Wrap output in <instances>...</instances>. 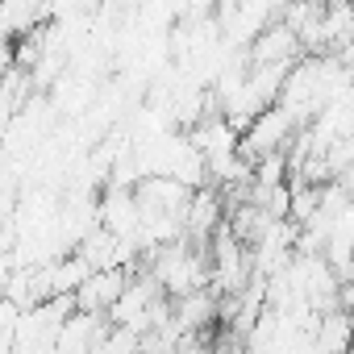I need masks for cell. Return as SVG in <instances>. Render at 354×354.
Here are the masks:
<instances>
[{"mask_svg": "<svg viewBox=\"0 0 354 354\" xmlns=\"http://www.w3.org/2000/svg\"><path fill=\"white\" fill-rule=\"evenodd\" d=\"M150 279L158 283L162 296L175 300V296H188V292H196V288L209 283V263H205V254H201L196 246H188V242L180 238V242H167V246L154 250V259H150Z\"/></svg>", "mask_w": 354, "mask_h": 354, "instance_id": "6da1fadb", "label": "cell"}, {"mask_svg": "<svg viewBox=\"0 0 354 354\" xmlns=\"http://www.w3.org/2000/svg\"><path fill=\"white\" fill-rule=\"evenodd\" d=\"M292 129H296V121H292L279 104H267V109H259V113L242 125V133H238V154H242L246 162H254V158H263V154H271V150H288Z\"/></svg>", "mask_w": 354, "mask_h": 354, "instance_id": "7a4b0ae2", "label": "cell"}, {"mask_svg": "<svg viewBox=\"0 0 354 354\" xmlns=\"http://www.w3.org/2000/svg\"><path fill=\"white\" fill-rule=\"evenodd\" d=\"M209 238H213V283H217V292H225V296L242 292L246 279L254 275V271H250V250L225 230V221H221Z\"/></svg>", "mask_w": 354, "mask_h": 354, "instance_id": "3957f363", "label": "cell"}, {"mask_svg": "<svg viewBox=\"0 0 354 354\" xmlns=\"http://www.w3.org/2000/svg\"><path fill=\"white\" fill-rule=\"evenodd\" d=\"M300 55V38L283 21H267L250 42H246V63L250 67H292Z\"/></svg>", "mask_w": 354, "mask_h": 354, "instance_id": "277c9868", "label": "cell"}, {"mask_svg": "<svg viewBox=\"0 0 354 354\" xmlns=\"http://www.w3.org/2000/svg\"><path fill=\"white\" fill-rule=\"evenodd\" d=\"M125 271L121 267H96V271H88V279L71 292V300H75V313H109V304L121 296V288H125Z\"/></svg>", "mask_w": 354, "mask_h": 354, "instance_id": "5b68a950", "label": "cell"}, {"mask_svg": "<svg viewBox=\"0 0 354 354\" xmlns=\"http://www.w3.org/2000/svg\"><path fill=\"white\" fill-rule=\"evenodd\" d=\"M221 221H225V217H221V201H217L209 188H192V196H188V205H184V213H180L184 242H201V238H209Z\"/></svg>", "mask_w": 354, "mask_h": 354, "instance_id": "8992f818", "label": "cell"}, {"mask_svg": "<svg viewBox=\"0 0 354 354\" xmlns=\"http://www.w3.org/2000/svg\"><path fill=\"white\" fill-rule=\"evenodd\" d=\"M317 333V354H346V342H350V321L342 308H325L313 325Z\"/></svg>", "mask_w": 354, "mask_h": 354, "instance_id": "52a82bcc", "label": "cell"}]
</instances>
